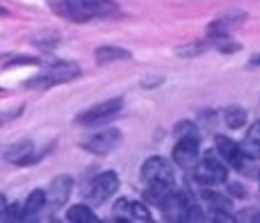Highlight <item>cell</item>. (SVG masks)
Here are the masks:
<instances>
[{
    "mask_svg": "<svg viewBox=\"0 0 260 223\" xmlns=\"http://www.w3.org/2000/svg\"><path fill=\"white\" fill-rule=\"evenodd\" d=\"M53 9L69 21H89V18L119 14V5L112 0H64V3H55Z\"/></svg>",
    "mask_w": 260,
    "mask_h": 223,
    "instance_id": "1",
    "label": "cell"
},
{
    "mask_svg": "<svg viewBox=\"0 0 260 223\" xmlns=\"http://www.w3.org/2000/svg\"><path fill=\"white\" fill-rule=\"evenodd\" d=\"M183 130L178 143L174 146V162L180 166L183 171H197L201 155H199V146H201V137L199 132L192 128V123H183L178 125Z\"/></svg>",
    "mask_w": 260,
    "mask_h": 223,
    "instance_id": "2",
    "label": "cell"
},
{
    "mask_svg": "<svg viewBox=\"0 0 260 223\" xmlns=\"http://www.w3.org/2000/svg\"><path fill=\"white\" fill-rule=\"evenodd\" d=\"M229 162L224 160V157L219 155L217 151H208L201 155V162H199L197 166V180L203 184H224L226 180H229Z\"/></svg>",
    "mask_w": 260,
    "mask_h": 223,
    "instance_id": "3",
    "label": "cell"
},
{
    "mask_svg": "<svg viewBox=\"0 0 260 223\" xmlns=\"http://www.w3.org/2000/svg\"><path fill=\"white\" fill-rule=\"evenodd\" d=\"M142 178L146 184H169V187H174V164L165 157H148L142 164Z\"/></svg>",
    "mask_w": 260,
    "mask_h": 223,
    "instance_id": "4",
    "label": "cell"
},
{
    "mask_svg": "<svg viewBox=\"0 0 260 223\" xmlns=\"http://www.w3.org/2000/svg\"><path fill=\"white\" fill-rule=\"evenodd\" d=\"M80 76V66L76 62H55L44 76L32 78L27 87H53V85H64V82L73 80Z\"/></svg>",
    "mask_w": 260,
    "mask_h": 223,
    "instance_id": "5",
    "label": "cell"
},
{
    "mask_svg": "<svg viewBox=\"0 0 260 223\" xmlns=\"http://www.w3.org/2000/svg\"><path fill=\"white\" fill-rule=\"evenodd\" d=\"M119 189V175L114 171H105V173H99L94 180H91L89 189H87V201L91 205H101L105 203L114 192Z\"/></svg>",
    "mask_w": 260,
    "mask_h": 223,
    "instance_id": "6",
    "label": "cell"
},
{
    "mask_svg": "<svg viewBox=\"0 0 260 223\" xmlns=\"http://www.w3.org/2000/svg\"><path fill=\"white\" fill-rule=\"evenodd\" d=\"M215 148H217V153H219L229 164H233L238 171H249V162H251L253 157H249L247 153L242 151V143H235L231 137L217 134L215 137Z\"/></svg>",
    "mask_w": 260,
    "mask_h": 223,
    "instance_id": "7",
    "label": "cell"
},
{
    "mask_svg": "<svg viewBox=\"0 0 260 223\" xmlns=\"http://www.w3.org/2000/svg\"><path fill=\"white\" fill-rule=\"evenodd\" d=\"M119 143H121V132L117 128H110L103 130V132L91 134L87 141H82V148L91 155H108L114 148H119Z\"/></svg>",
    "mask_w": 260,
    "mask_h": 223,
    "instance_id": "8",
    "label": "cell"
},
{
    "mask_svg": "<svg viewBox=\"0 0 260 223\" xmlns=\"http://www.w3.org/2000/svg\"><path fill=\"white\" fill-rule=\"evenodd\" d=\"M123 107V100L121 98H110V100H101V103L91 105V107H87L85 112H80V114L76 116V121L80 125H91V123H99V121L103 119H110L112 114H117L119 109Z\"/></svg>",
    "mask_w": 260,
    "mask_h": 223,
    "instance_id": "9",
    "label": "cell"
},
{
    "mask_svg": "<svg viewBox=\"0 0 260 223\" xmlns=\"http://www.w3.org/2000/svg\"><path fill=\"white\" fill-rule=\"evenodd\" d=\"M114 219L119 221H151V212L144 203L130 201V198H119L114 203Z\"/></svg>",
    "mask_w": 260,
    "mask_h": 223,
    "instance_id": "10",
    "label": "cell"
},
{
    "mask_svg": "<svg viewBox=\"0 0 260 223\" xmlns=\"http://www.w3.org/2000/svg\"><path fill=\"white\" fill-rule=\"evenodd\" d=\"M189 207H192V203H189L187 194L174 189L169 194V198L165 201V205H162V212H165V216L169 221H187Z\"/></svg>",
    "mask_w": 260,
    "mask_h": 223,
    "instance_id": "11",
    "label": "cell"
},
{
    "mask_svg": "<svg viewBox=\"0 0 260 223\" xmlns=\"http://www.w3.org/2000/svg\"><path fill=\"white\" fill-rule=\"evenodd\" d=\"M73 192V178L71 175H57L48 187V203L53 207H64L71 198Z\"/></svg>",
    "mask_w": 260,
    "mask_h": 223,
    "instance_id": "12",
    "label": "cell"
},
{
    "mask_svg": "<svg viewBox=\"0 0 260 223\" xmlns=\"http://www.w3.org/2000/svg\"><path fill=\"white\" fill-rule=\"evenodd\" d=\"M5 160L9 162V164H32V162L37 160L35 157V146H32L30 139H21V141L12 143V146H7V151H5Z\"/></svg>",
    "mask_w": 260,
    "mask_h": 223,
    "instance_id": "13",
    "label": "cell"
},
{
    "mask_svg": "<svg viewBox=\"0 0 260 223\" xmlns=\"http://www.w3.org/2000/svg\"><path fill=\"white\" fill-rule=\"evenodd\" d=\"M247 21V14L244 12H240V9H231L229 14H224L221 18H217L215 23H210V36H215V34H229L233 27H240L242 23Z\"/></svg>",
    "mask_w": 260,
    "mask_h": 223,
    "instance_id": "14",
    "label": "cell"
},
{
    "mask_svg": "<svg viewBox=\"0 0 260 223\" xmlns=\"http://www.w3.org/2000/svg\"><path fill=\"white\" fill-rule=\"evenodd\" d=\"M46 203H48V192H44V189H35V192H30V196H27L25 203H23V219H32V216H37L41 210H44Z\"/></svg>",
    "mask_w": 260,
    "mask_h": 223,
    "instance_id": "15",
    "label": "cell"
},
{
    "mask_svg": "<svg viewBox=\"0 0 260 223\" xmlns=\"http://www.w3.org/2000/svg\"><path fill=\"white\" fill-rule=\"evenodd\" d=\"M94 57L99 64H112V62H119V59H128L130 53L119 48V46H99Z\"/></svg>",
    "mask_w": 260,
    "mask_h": 223,
    "instance_id": "16",
    "label": "cell"
},
{
    "mask_svg": "<svg viewBox=\"0 0 260 223\" xmlns=\"http://www.w3.org/2000/svg\"><path fill=\"white\" fill-rule=\"evenodd\" d=\"M201 196H203V201L208 203V207H210L212 212H233V201H231V198H226L224 194L206 189Z\"/></svg>",
    "mask_w": 260,
    "mask_h": 223,
    "instance_id": "17",
    "label": "cell"
},
{
    "mask_svg": "<svg viewBox=\"0 0 260 223\" xmlns=\"http://www.w3.org/2000/svg\"><path fill=\"white\" fill-rule=\"evenodd\" d=\"M242 151L247 153L249 157H260V121H256V123L249 128V132H247V137H244V141H242Z\"/></svg>",
    "mask_w": 260,
    "mask_h": 223,
    "instance_id": "18",
    "label": "cell"
},
{
    "mask_svg": "<svg viewBox=\"0 0 260 223\" xmlns=\"http://www.w3.org/2000/svg\"><path fill=\"white\" fill-rule=\"evenodd\" d=\"M224 123H226V128H231V130L242 128V125L247 123V109L238 107V105H231V107L224 112Z\"/></svg>",
    "mask_w": 260,
    "mask_h": 223,
    "instance_id": "19",
    "label": "cell"
},
{
    "mask_svg": "<svg viewBox=\"0 0 260 223\" xmlns=\"http://www.w3.org/2000/svg\"><path fill=\"white\" fill-rule=\"evenodd\" d=\"M67 219L73 221V223H94L96 214L89 205H73V207H69Z\"/></svg>",
    "mask_w": 260,
    "mask_h": 223,
    "instance_id": "20",
    "label": "cell"
},
{
    "mask_svg": "<svg viewBox=\"0 0 260 223\" xmlns=\"http://www.w3.org/2000/svg\"><path fill=\"white\" fill-rule=\"evenodd\" d=\"M32 41H35V44L39 46V48L50 50V48H57V44H59V34H55V32H41V34H37Z\"/></svg>",
    "mask_w": 260,
    "mask_h": 223,
    "instance_id": "21",
    "label": "cell"
},
{
    "mask_svg": "<svg viewBox=\"0 0 260 223\" xmlns=\"http://www.w3.org/2000/svg\"><path fill=\"white\" fill-rule=\"evenodd\" d=\"M206 50H208L206 41H197V44H187V46H183V48H178L176 55H180V57H197V55L206 53Z\"/></svg>",
    "mask_w": 260,
    "mask_h": 223,
    "instance_id": "22",
    "label": "cell"
},
{
    "mask_svg": "<svg viewBox=\"0 0 260 223\" xmlns=\"http://www.w3.org/2000/svg\"><path fill=\"white\" fill-rule=\"evenodd\" d=\"M238 219H242V221H253V223H260V212L256 210H247V212H242V214L238 216Z\"/></svg>",
    "mask_w": 260,
    "mask_h": 223,
    "instance_id": "23",
    "label": "cell"
},
{
    "mask_svg": "<svg viewBox=\"0 0 260 223\" xmlns=\"http://www.w3.org/2000/svg\"><path fill=\"white\" fill-rule=\"evenodd\" d=\"M229 192H231V196H238V198H244V196H247L244 187H242V184H238V182H231V184H229Z\"/></svg>",
    "mask_w": 260,
    "mask_h": 223,
    "instance_id": "24",
    "label": "cell"
},
{
    "mask_svg": "<svg viewBox=\"0 0 260 223\" xmlns=\"http://www.w3.org/2000/svg\"><path fill=\"white\" fill-rule=\"evenodd\" d=\"M249 66H260V53H258V55H253V57L249 59Z\"/></svg>",
    "mask_w": 260,
    "mask_h": 223,
    "instance_id": "25",
    "label": "cell"
},
{
    "mask_svg": "<svg viewBox=\"0 0 260 223\" xmlns=\"http://www.w3.org/2000/svg\"><path fill=\"white\" fill-rule=\"evenodd\" d=\"M258 178H260V171H258Z\"/></svg>",
    "mask_w": 260,
    "mask_h": 223,
    "instance_id": "26",
    "label": "cell"
}]
</instances>
